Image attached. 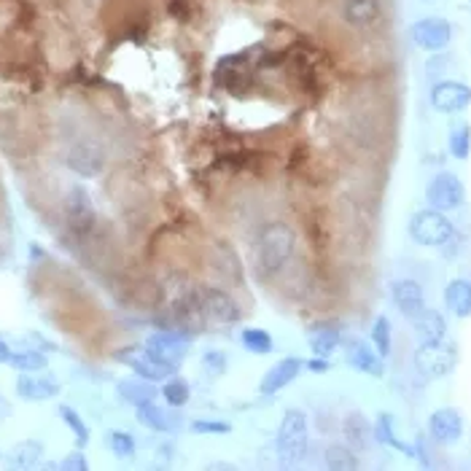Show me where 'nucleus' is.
<instances>
[{
    "instance_id": "nucleus-1",
    "label": "nucleus",
    "mask_w": 471,
    "mask_h": 471,
    "mask_svg": "<svg viewBox=\"0 0 471 471\" xmlns=\"http://www.w3.org/2000/svg\"><path fill=\"white\" fill-rule=\"evenodd\" d=\"M297 251V232L286 221H267L256 235V267L264 278L281 275Z\"/></svg>"
},
{
    "instance_id": "nucleus-2",
    "label": "nucleus",
    "mask_w": 471,
    "mask_h": 471,
    "mask_svg": "<svg viewBox=\"0 0 471 471\" xmlns=\"http://www.w3.org/2000/svg\"><path fill=\"white\" fill-rule=\"evenodd\" d=\"M308 442H310L308 415L302 410H289L281 420L278 439H275L281 466H297L308 456Z\"/></svg>"
},
{
    "instance_id": "nucleus-3",
    "label": "nucleus",
    "mask_w": 471,
    "mask_h": 471,
    "mask_svg": "<svg viewBox=\"0 0 471 471\" xmlns=\"http://www.w3.org/2000/svg\"><path fill=\"white\" fill-rule=\"evenodd\" d=\"M410 237L423 248H445L456 237V226L448 213L426 208L410 218Z\"/></svg>"
},
{
    "instance_id": "nucleus-4",
    "label": "nucleus",
    "mask_w": 471,
    "mask_h": 471,
    "mask_svg": "<svg viewBox=\"0 0 471 471\" xmlns=\"http://www.w3.org/2000/svg\"><path fill=\"white\" fill-rule=\"evenodd\" d=\"M412 364L418 369L420 377L426 380H442L448 377L456 364H458V350L456 345L450 342H429V345H418L415 356H412Z\"/></svg>"
},
{
    "instance_id": "nucleus-5",
    "label": "nucleus",
    "mask_w": 471,
    "mask_h": 471,
    "mask_svg": "<svg viewBox=\"0 0 471 471\" xmlns=\"http://www.w3.org/2000/svg\"><path fill=\"white\" fill-rule=\"evenodd\" d=\"M197 302H199V310L205 318V326L208 323H218V326H229V323H237L243 318L240 305L221 289L216 286H197Z\"/></svg>"
},
{
    "instance_id": "nucleus-6",
    "label": "nucleus",
    "mask_w": 471,
    "mask_h": 471,
    "mask_svg": "<svg viewBox=\"0 0 471 471\" xmlns=\"http://www.w3.org/2000/svg\"><path fill=\"white\" fill-rule=\"evenodd\" d=\"M466 199V186L456 172H437L426 186V202L434 210L450 213L458 210Z\"/></svg>"
},
{
    "instance_id": "nucleus-7",
    "label": "nucleus",
    "mask_w": 471,
    "mask_h": 471,
    "mask_svg": "<svg viewBox=\"0 0 471 471\" xmlns=\"http://www.w3.org/2000/svg\"><path fill=\"white\" fill-rule=\"evenodd\" d=\"M410 38L412 43L420 49V51H431V54H439L450 46L453 41V24L445 19V16H423L412 24L410 30Z\"/></svg>"
},
{
    "instance_id": "nucleus-8",
    "label": "nucleus",
    "mask_w": 471,
    "mask_h": 471,
    "mask_svg": "<svg viewBox=\"0 0 471 471\" xmlns=\"http://www.w3.org/2000/svg\"><path fill=\"white\" fill-rule=\"evenodd\" d=\"M114 358L116 361H122L125 366H130L138 377H143V380H152V383H162V380H167L170 374H175L178 369L175 366H167V364H162L157 361L143 345H127V347H122V350H116L114 353Z\"/></svg>"
},
{
    "instance_id": "nucleus-9",
    "label": "nucleus",
    "mask_w": 471,
    "mask_h": 471,
    "mask_svg": "<svg viewBox=\"0 0 471 471\" xmlns=\"http://www.w3.org/2000/svg\"><path fill=\"white\" fill-rule=\"evenodd\" d=\"M189 337L183 334V331H175V328H164V331H157V334H152L146 342H143V347L162 361V364H167V366H180L183 364V358L189 356Z\"/></svg>"
},
{
    "instance_id": "nucleus-10",
    "label": "nucleus",
    "mask_w": 471,
    "mask_h": 471,
    "mask_svg": "<svg viewBox=\"0 0 471 471\" xmlns=\"http://www.w3.org/2000/svg\"><path fill=\"white\" fill-rule=\"evenodd\" d=\"M65 218H68V226L76 237H87L95 229L97 210H95L92 197H89L87 189H81V186L70 189V194L65 199Z\"/></svg>"
},
{
    "instance_id": "nucleus-11",
    "label": "nucleus",
    "mask_w": 471,
    "mask_h": 471,
    "mask_svg": "<svg viewBox=\"0 0 471 471\" xmlns=\"http://www.w3.org/2000/svg\"><path fill=\"white\" fill-rule=\"evenodd\" d=\"M106 149L95 141H78L68 149L65 164L70 172L81 175V178H97L106 170Z\"/></svg>"
},
{
    "instance_id": "nucleus-12",
    "label": "nucleus",
    "mask_w": 471,
    "mask_h": 471,
    "mask_svg": "<svg viewBox=\"0 0 471 471\" xmlns=\"http://www.w3.org/2000/svg\"><path fill=\"white\" fill-rule=\"evenodd\" d=\"M431 106L439 114H461L471 106V87L464 81H437L431 89Z\"/></svg>"
},
{
    "instance_id": "nucleus-13",
    "label": "nucleus",
    "mask_w": 471,
    "mask_h": 471,
    "mask_svg": "<svg viewBox=\"0 0 471 471\" xmlns=\"http://www.w3.org/2000/svg\"><path fill=\"white\" fill-rule=\"evenodd\" d=\"M429 437L437 442V445H458L464 439V418L458 410L453 407H442L437 412H431L429 418Z\"/></svg>"
},
{
    "instance_id": "nucleus-14",
    "label": "nucleus",
    "mask_w": 471,
    "mask_h": 471,
    "mask_svg": "<svg viewBox=\"0 0 471 471\" xmlns=\"http://www.w3.org/2000/svg\"><path fill=\"white\" fill-rule=\"evenodd\" d=\"M14 391L22 402H49L60 396V383L43 372H19Z\"/></svg>"
},
{
    "instance_id": "nucleus-15",
    "label": "nucleus",
    "mask_w": 471,
    "mask_h": 471,
    "mask_svg": "<svg viewBox=\"0 0 471 471\" xmlns=\"http://www.w3.org/2000/svg\"><path fill=\"white\" fill-rule=\"evenodd\" d=\"M305 372V361L291 356V358H281L272 369L264 372L262 383H259V393L262 396H275L281 393L283 388H289L300 374Z\"/></svg>"
},
{
    "instance_id": "nucleus-16",
    "label": "nucleus",
    "mask_w": 471,
    "mask_h": 471,
    "mask_svg": "<svg viewBox=\"0 0 471 471\" xmlns=\"http://www.w3.org/2000/svg\"><path fill=\"white\" fill-rule=\"evenodd\" d=\"M345 361H347L356 372H361V374H369V377H383V374H385V369H383V356H380L372 345H366L364 339H350V342H347V347H345Z\"/></svg>"
},
{
    "instance_id": "nucleus-17",
    "label": "nucleus",
    "mask_w": 471,
    "mask_h": 471,
    "mask_svg": "<svg viewBox=\"0 0 471 471\" xmlns=\"http://www.w3.org/2000/svg\"><path fill=\"white\" fill-rule=\"evenodd\" d=\"M391 300L396 305V310L404 315V318H415L426 308V294H423V286L412 278H402L391 286Z\"/></svg>"
},
{
    "instance_id": "nucleus-18",
    "label": "nucleus",
    "mask_w": 471,
    "mask_h": 471,
    "mask_svg": "<svg viewBox=\"0 0 471 471\" xmlns=\"http://www.w3.org/2000/svg\"><path fill=\"white\" fill-rule=\"evenodd\" d=\"M380 16H383L380 0H342V19L353 30H366L377 24Z\"/></svg>"
},
{
    "instance_id": "nucleus-19",
    "label": "nucleus",
    "mask_w": 471,
    "mask_h": 471,
    "mask_svg": "<svg viewBox=\"0 0 471 471\" xmlns=\"http://www.w3.org/2000/svg\"><path fill=\"white\" fill-rule=\"evenodd\" d=\"M412 331H415L420 345L442 342L448 337V320H445V315L439 313V310L423 308L420 313L412 318Z\"/></svg>"
},
{
    "instance_id": "nucleus-20",
    "label": "nucleus",
    "mask_w": 471,
    "mask_h": 471,
    "mask_svg": "<svg viewBox=\"0 0 471 471\" xmlns=\"http://www.w3.org/2000/svg\"><path fill=\"white\" fill-rule=\"evenodd\" d=\"M372 437H374L380 445H385V448H391V450H396V453H404L407 458H415V445H407L404 439H399L393 415L380 412L377 420H374V426H372Z\"/></svg>"
},
{
    "instance_id": "nucleus-21",
    "label": "nucleus",
    "mask_w": 471,
    "mask_h": 471,
    "mask_svg": "<svg viewBox=\"0 0 471 471\" xmlns=\"http://www.w3.org/2000/svg\"><path fill=\"white\" fill-rule=\"evenodd\" d=\"M308 342L313 356H323L328 358L339 345H342V328L337 323H315L308 331Z\"/></svg>"
},
{
    "instance_id": "nucleus-22",
    "label": "nucleus",
    "mask_w": 471,
    "mask_h": 471,
    "mask_svg": "<svg viewBox=\"0 0 471 471\" xmlns=\"http://www.w3.org/2000/svg\"><path fill=\"white\" fill-rule=\"evenodd\" d=\"M445 308L456 318H471V281L456 278L445 286Z\"/></svg>"
},
{
    "instance_id": "nucleus-23",
    "label": "nucleus",
    "mask_w": 471,
    "mask_h": 471,
    "mask_svg": "<svg viewBox=\"0 0 471 471\" xmlns=\"http://www.w3.org/2000/svg\"><path fill=\"white\" fill-rule=\"evenodd\" d=\"M43 442H38V439H22V442H16L11 450H8V456H5V461H8V466H14V469H35L38 464H41V458H43Z\"/></svg>"
},
{
    "instance_id": "nucleus-24",
    "label": "nucleus",
    "mask_w": 471,
    "mask_h": 471,
    "mask_svg": "<svg viewBox=\"0 0 471 471\" xmlns=\"http://www.w3.org/2000/svg\"><path fill=\"white\" fill-rule=\"evenodd\" d=\"M116 391H119V396L127 402V404H133V407H138V404H146V402H154L159 396V388L152 383V380H143V377H130V380H122L119 385H116Z\"/></svg>"
},
{
    "instance_id": "nucleus-25",
    "label": "nucleus",
    "mask_w": 471,
    "mask_h": 471,
    "mask_svg": "<svg viewBox=\"0 0 471 471\" xmlns=\"http://www.w3.org/2000/svg\"><path fill=\"white\" fill-rule=\"evenodd\" d=\"M342 431H345V439L353 450H366L372 442V426L361 412H350L342 423Z\"/></svg>"
},
{
    "instance_id": "nucleus-26",
    "label": "nucleus",
    "mask_w": 471,
    "mask_h": 471,
    "mask_svg": "<svg viewBox=\"0 0 471 471\" xmlns=\"http://www.w3.org/2000/svg\"><path fill=\"white\" fill-rule=\"evenodd\" d=\"M240 342H243V347H245L248 353H254V356H270V353L278 350L272 334L264 331V328H256V326L243 328V331H240Z\"/></svg>"
},
{
    "instance_id": "nucleus-27",
    "label": "nucleus",
    "mask_w": 471,
    "mask_h": 471,
    "mask_svg": "<svg viewBox=\"0 0 471 471\" xmlns=\"http://www.w3.org/2000/svg\"><path fill=\"white\" fill-rule=\"evenodd\" d=\"M8 366L19 374V372H46L49 369V358L43 356V350L38 347H24L19 353H11Z\"/></svg>"
},
{
    "instance_id": "nucleus-28",
    "label": "nucleus",
    "mask_w": 471,
    "mask_h": 471,
    "mask_svg": "<svg viewBox=\"0 0 471 471\" xmlns=\"http://www.w3.org/2000/svg\"><path fill=\"white\" fill-rule=\"evenodd\" d=\"M159 396L164 399L167 407H186L189 399H191V385L178 377V374H170L167 380H162V388H159Z\"/></svg>"
},
{
    "instance_id": "nucleus-29",
    "label": "nucleus",
    "mask_w": 471,
    "mask_h": 471,
    "mask_svg": "<svg viewBox=\"0 0 471 471\" xmlns=\"http://www.w3.org/2000/svg\"><path fill=\"white\" fill-rule=\"evenodd\" d=\"M323 461L331 471H356L361 466V461L350 445H328Z\"/></svg>"
},
{
    "instance_id": "nucleus-30",
    "label": "nucleus",
    "mask_w": 471,
    "mask_h": 471,
    "mask_svg": "<svg viewBox=\"0 0 471 471\" xmlns=\"http://www.w3.org/2000/svg\"><path fill=\"white\" fill-rule=\"evenodd\" d=\"M135 418L141 426L152 429V431H159V434H167L170 431V420H167V412L157 407L154 402H146V404H138L135 407Z\"/></svg>"
},
{
    "instance_id": "nucleus-31",
    "label": "nucleus",
    "mask_w": 471,
    "mask_h": 471,
    "mask_svg": "<svg viewBox=\"0 0 471 471\" xmlns=\"http://www.w3.org/2000/svg\"><path fill=\"white\" fill-rule=\"evenodd\" d=\"M57 415H60L62 423L70 429V434L76 437V445H78V448H87V445H89V426H87V420H84L70 404H60V407H57Z\"/></svg>"
},
{
    "instance_id": "nucleus-32",
    "label": "nucleus",
    "mask_w": 471,
    "mask_h": 471,
    "mask_svg": "<svg viewBox=\"0 0 471 471\" xmlns=\"http://www.w3.org/2000/svg\"><path fill=\"white\" fill-rule=\"evenodd\" d=\"M448 146H450V154L461 162H466L471 154V125L469 122H456L450 127V135H448Z\"/></svg>"
},
{
    "instance_id": "nucleus-33",
    "label": "nucleus",
    "mask_w": 471,
    "mask_h": 471,
    "mask_svg": "<svg viewBox=\"0 0 471 471\" xmlns=\"http://www.w3.org/2000/svg\"><path fill=\"white\" fill-rule=\"evenodd\" d=\"M391 345H393V331H391V320L388 315H377L374 318V326H372V347L388 358L391 356Z\"/></svg>"
},
{
    "instance_id": "nucleus-34",
    "label": "nucleus",
    "mask_w": 471,
    "mask_h": 471,
    "mask_svg": "<svg viewBox=\"0 0 471 471\" xmlns=\"http://www.w3.org/2000/svg\"><path fill=\"white\" fill-rule=\"evenodd\" d=\"M106 445H108V450L116 458H135V453H138V445H135V439H133L130 431H119V429L108 431Z\"/></svg>"
},
{
    "instance_id": "nucleus-35",
    "label": "nucleus",
    "mask_w": 471,
    "mask_h": 471,
    "mask_svg": "<svg viewBox=\"0 0 471 471\" xmlns=\"http://www.w3.org/2000/svg\"><path fill=\"white\" fill-rule=\"evenodd\" d=\"M189 431L197 434V437H224V434L232 431V426L224 423V420H194L189 426Z\"/></svg>"
},
{
    "instance_id": "nucleus-36",
    "label": "nucleus",
    "mask_w": 471,
    "mask_h": 471,
    "mask_svg": "<svg viewBox=\"0 0 471 471\" xmlns=\"http://www.w3.org/2000/svg\"><path fill=\"white\" fill-rule=\"evenodd\" d=\"M202 366H205V372H208L210 377H221V374L226 372L229 361H226V356H224L221 350H208V353L202 356Z\"/></svg>"
},
{
    "instance_id": "nucleus-37",
    "label": "nucleus",
    "mask_w": 471,
    "mask_h": 471,
    "mask_svg": "<svg viewBox=\"0 0 471 471\" xmlns=\"http://www.w3.org/2000/svg\"><path fill=\"white\" fill-rule=\"evenodd\" d=\"M60 469H65V471H87V469H89V461H87V456H84L81 450H73L70 456H65V458H62Z\"/></svg>"
},
{
    "instance_id": "nucleus-38",
    "label": "nucleus",
    "mask_w": 471,
    "mask_h": 471,
    "mask_svg": "<svg viewBox=\"0 0 471 471\" xmlns=\"http://www.w3.org/2000/svg\"><path fill=\"white\" fill-rule=\"evenodd\" d=\"M305 369L313 372V374H326V372L331 369V364H328V358H323V356H313L310 361H305Z\"/></svg>"
},
{
    "instance_id": "nucleus-39",
    "label": "nucleus",
    "mask_w": 471,
    "mask_h": 471,
    "mask_svg": "<svg viewBox=\"0 0 471 471\" xmlns=\"http://www.w3.org/2000/svg\"><path fill=\"white\" fill-rule=\"evenodd\" d=\"M11 412H14V410H11V404H8V402H5V399L0 396V420L11 418Z\"/></svg>"
},
{
    "instance_id": "nucleus-40",
    "label": "nucleus",
    "mask_w": 471,
    "mask_h": 471,
    "mask_svg": "<svg viewBox=\"0 0 471 471\" xmlns=\"http://www.w3.org/2000/svg\"><path fill=\"white\" fill-rule=\"evenodd\" d=\"M8 358H11V347L0 339V364H8Z\"/></svg>"
},
{
    "instance_id": "nucleus-41",
    "label": "nucleus",
    "mask_w": 471,
    "mask_h": 471,
    "mask_svg": "<svg viewBox=\"0 0 471 471\" xmlns=\"http://www.w3.org/2000/svg\"><path fill=\"white\" fill-rule=\"evenodd\" d=\"M423 3H434V0H423Z\"/></svg>"
},
{
    "instance_id": "nucleus-42",
    "label": "nucleus",
    "mask_w": 471,
    "mask_h": 471,
    "mask_svg": "<svg viewBox=\"0 0 471 471\" xmlns=\"http://www.w3.org/2000/svg\"><path fill=\"white\" fill-rule=\"evenodd\" d=\"M469 3H471V0H469Z\"/></svg>"
}]
</instances>
